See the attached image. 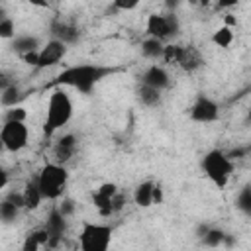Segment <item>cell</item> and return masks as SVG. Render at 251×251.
Returning a JSON list of instances; mask_svg holds the SVG:
<instances>
[{"label":"cell","instance_id":"obj_1","mask_svg":"<svg viewBox=\"0 0 251 251\" xmlns=\"http://www.w3.org/2000/svg\"><path fill=\"white\" fill-rule=\"evenodd\" d=\"M118 71H120L118 67L100 65V63H75L59 71V75L47 86H57V88L69 86L78 90L80 94H90L104 78H108Z\"/></svg>","mask_w":251,"mask_h":251},{"label":"cell","instance_id":"obj_2","mask_svg":"<svg viewBox=\"0 0 251 251\" xmlns=\"http://www.w3.org/2000/svg\"><path fill=\"white\" fill-rule=\"evenodd\" d=\"M73 114H75V104H73V98L69 96V92L63 88H55L47 98L43 133L47 137H51L55 131L63 129L73 120Z\"/></svg>","mask_w":251,"mask_h":251},{"label":"cell","instance_id":"obj_3","mask_svg":"<svg viewBox=\"0 0 251 251\" xmlns=\"http://www.w3.org/2000/svg\"><path fill=\"white\" fill-rule=\"evenodd\" d=\"M200 169H202L204 176L216 188L224 190L229 184V180H231V176L235 173V163H233V159H231V155L227 151L216 147V149H210V151H206L202 155Z\"/></svg>","mask_w":251,"mask_h":251},{"label":"cell","instance_id":"obj_4","mask_svg":"<svg viewBox=\"0 0 251 251\" xmlns=\"http://www.w3.org/2000/svg\"><path fill=\"white\" fill-rule=\"evenodd\" d=\"M35 178H37V184H39L43 198L55 202V200H61L65 194V188L69 184V171L65 165L51 161L39 169Z\"/></svg>","mask_w":251,"mask_h":251},{"label":"cell","instance_id":"obj_5","mask_svg":"<svg viewBox=\"0 0 251 251\" xmlns=\"http://www.w3.org/2000/svg\"><path fill=\"white\" fill-rule=\"evenodd\" d=\"M114 237V226L104 222H82L78 233L80 251H110Z\"/></svg>","mask_w":251,"mask_h":251},{"label":"cell","instance_id":"obj_6","mask_svg":"<svg viewBox=\"0 0 251 251\" xmlns=\"http://www.w3.org/2000/svg\"><path fill=\"white\" fill-rule=\"evenodd\" d=\"M145 33L147 37L167 43L180 33V20L175 12H153L145 20Z\"/></svg>","mask_w":251,"mask_h":251},{"label":"cell","instance_id":"obj_7","mask_svg":"<svg viewBox=\"0 0 251 251\" xmlns=\"http://www.w3.org/2000/svg\"><path fill=\"white\" fill-rule=\"evenodd\" d=\"M0 143L8 153H20L29 145V127L25 122H2Z\"/></svg>","mask_w":251,"mask_h":251},{"label":"cell","instance_id":"obj_8","mask_svg":"<svg viewBox=\"0 0 251 251\" xmlns=\"http://www.w3.org/2000/svg\"><path fill=\"white\" fill-rule=\"evenodd\" d=\"M188 118L194 124H214L220 120V104L208 94H198L188 108Z\"/></svg>","mask_w":251,"mask_h":251},{"label":"cell","instance_id":"obj_9","mask_svg":"<svg viewBox=\"0 0 251 251\" xmlns=\"http://www.w3.org/2000/svg\"><path fill=\"white\" fill-rule=\"evenodd\" d=\"M67 220H69V218H65V216L61 214V210H59L57 204L49 210V214H47V218H45V224H43V227H45L47 233H49V243H47V247H45L47 251H57L59 245L63 243V237H65V233H67Z\"/></svg>","mask_w":251,"mask_h":251},{"label":"cell","instance_id":"obj_10","mask_svg":"<svg viewBox=\"0 0 251 251\" xmlns=\"http://www.w3.org/2000/svg\"><path fill=\"white\" fill-rule=\"evenodd\" d=\"M49 33H51V39H57V41L65 43L67 47L76 45L82 37L80 27L67 18H53L49 22Z\"/></svg>","mask_w":251,"mask_h":251},{"label":"cell","instance_id":"obj_11","mask_svg":"<svg viewBox=\"0 0 251 251\" xmlns=\"http://www.w3.org/2000/svg\"><path fill=\"white\" fill-rule=\"evenodd\" d=\"M67 51L69 47L57 39H47L43 43V47L39 49V61H37V71H43V69H49V67H55L59 65L65 57H67Z\"/></svg>","mask_w":251,"mask_h":251},{"label":"cell","instance_id":"obj_12","mask_svg":"<svg viewBox=\"0 0 251 251\" xmlns=\"http://www.w3.org/2000/svg\"><path fill=\"white\" fill-rule=\"evenodd\" d=\"M139 84H145L159 92H165L171 86V75L163 65L153 63V65L145 67V71L139 75Z\"/></svg>","mask_w":251,"mask_h":251},{"label":"cell","instance_id":"obj_13","mask_svg":"<svg viewBox=\"0 0 251 251\" xmlns=\"http://www.w3.org/2000/svg\"><path fill=\"white\" fill-rule=\"evenodd\" d=\"M76 147H78V139L75 133L69 131V133L59 135L53 143V161L59 165H67L75 157Z\"/></svg>","mask_w":251,"mask_h":251},{"label":"cell","instance_id":"obj_14","mask_svg":"<svg viewBox=\"0 0 251 251\" xmlns=\"http://www.w3.org/2000/svg\"><path fill=\"white\" fill-rule=\"evenodd\" d=\"M176 67L182 69V71L188 73V75H190V73H196L198 69H202V67H204V57H202L200 49L194 47V45H182Z\"/></svg>","mask_w":251,"mask_h":251},{"label":"cell","instance_id":"obj_15","mask_svg":"<svg viewBox=\"0 0 251 251\" xmlns=\"http://www.w3.org/2000/svg\"><path fill=\"white\" fill-rule=\"evenodd\" d=\"M200 243L208 249H218L222 245H226V239H227V233L222 229V227H216V226H198V231H196Z\"/></svg>","mask_w":251,"mask_h":251},{"label":"cell","instance_id":"obj_16","mask_svg":"<svg viewBox=\"0 0 251 251\" xmlns=\"http://www.w3.org/2000/svg\"><path fill=\"white\" fill-rule=\"evenodd\" d=\"M10 47L14 53H18L20 57L24 55H29V53H35L43 47L41 39L37 35H31V33H18L12 41H10Z\"/></svg>","mask_w":251,"mask_h":251},{"label":"cell","instance_id":"obj_17","mask_svg":"<svg viewBox=\"0 0 251 251\" xmlns=\"http://www.w3.org/2000/svg\"><path fill=\"white\" fill-rule=\"evenodd\" d=\"M155 186H157V182L151 180V178L141 180V182L133 188V194H131L133 204H135L137 208H149V206H153V204H155V200H153Z\"/></svg>","mask_w":251,"mask_h":251},{"label":"cell","instance_id":"obj_18","mask_svg":"<svg viewBox=\"0 0 251 251\" xmlns=\"http://www.w3.org/2000/svg\"><path fill=\"white\" fill-rule=\"evenodd\" d=\"M47 243H49V233H47V229L41 226V227H37V229H31V231L24 237L20 251H39L41 247H47Z\"/></svg>","mask_w":251,"mask_h":251},{"label":"cell","instance_id":"obj_19","mask_svg":"<svg viewBox=\"0 0 251 251\" xmlns=\"http://www.w3.org/2000/svg\"><path fill=\"white\" fill-rule=\"evenodd\" d=\"M22 192H24L25 210H31V212H33V210H37V208L41 206V202L45 200L43 194H41V190H39V184H37V178H35V176L29 178V180L24 184Z\"/></svg>","mask_w":251,"mask_h":251},{"label":"cell","instance_id":"obj_20","mask_svg":"<svg viewBox=\"0 0 251 251\" xmlns=\"http://www.w3.org/2000/svg\"><path fill=\"white\" fill-rule=\"evenodd\" d=\"M135 98H137V102H139L141 106H145V108H157V106H161V102H163V92H159V90H155V88H151V86H145V84H139V82H137V86H135Z\"/></svg>","mask_w":251,"mask_h":251},{"label":"cell","instance_id":"obj_21","mask_svg":"<svg viewBox=\"0 0 251 251\" xmlns=\"http://www.w3.org/2000/svg\"><path fill=\"white\" fill-rule=\"evenodd\" d=\"M27 96L25 90H22V86L18 82H14L12 86H8L6 90H2L0 94V102H2V108L8 110V108H14V106H20V102Z\"/></svg>","mask_w":251,"mask_h":251},{"label":"cell","instance_id":"obj_22","mask_svg":"<svg viewBox=\"0 0 251 251\" xmlns=\"http://www.w3.org/2000/svg\"><path fill=\"white\" fill-rule=\"evenodd\" d=\"M165 45L167 43H163V41H159V39H153V37H145L143 41H141V55L145 57V59H151V61H159V59H163V53H165Z\"/></svg>","mask_w":251,"mask_h":251},{"label":"cell","instance_id":"obj_23","mask_svg":"<svg viewBox=\"0 0 251 251\" xmlns=\"http://www.w3.org/2000/svg\"><path fill=\"white\" fill-rule=\"evenodd\" d=\"M210 41H212V45H216V47H220V49H229L231 43L235 41V33H233L231 27L220 25V27H216V29L212 31Z\"/></svg>","mask_w":251,"mask_h":251},{"label":"cell","instance_id":"obj_24","mask_svg":"<svg viewBox=\"0 0 251 251\" xmlns=\"http://www.w3.org/2000/svg\"><path fill=\"white\" fill-rule=\"evenodd\" d=\"M233 204H235V208H237L245 218H251V180L245 182V184L237 190Z\"/></svg>","mask_w":251,"mask_h":251},{"label":"cell","instance_id":"obj_25","mask_svg":"<svg viewBox=\"0 0 251 251\" xmlns=\"http://www.w3.org/2000/svg\"><path fill=\"white\" fill-rule=\"evenodd\" d=\"M16 35H18L16 33V22L6 14L4 6H0V37L12 41Z\"/></svg>","mask_w":251,"mask_h":251},{"label":"cell","instance_id":"obj_26","mask_svg":"<svg viewBox=\"0 0 251 251\" xmlns=\"http://www.w3.org/2000/svg\"><path fill=\"white\" fill-rule=\"evenodd\" d=\"M20 212H22V208H18L16 204H12V202H8V200H2L0 202V220L8 226V224H14L18 218H20Z\"/></svg>","mask_w":251,"mask_h":251},{"label":"cell","instance_id":"obj_27","mask_svg":"<svg viewBox=\"0 0 251 251\" xmlns=\"http://www.w3.org/2000/svg\"><path fill=\"white\" fill-rule=\"evenodd\" d=\"M27 120V112L24 106H14L4 110L2 114V122H25Z\"/></svg>","mask_w":251,"mask_h":251},{"label":"cell","instance_id":"obj_28","mask_svg":"<svg viewBox=\"0 0 251 251\" xmlns=\"http://www.w3.org/2000/svg\"><path fill=\"white\" fill-rule=\"evenodd\" d=\"M137 6H139V2H135V0H131V2L114 0V2L110 4V8H108V10H112V12H131V10H135Z\"/></svg>","mask_w":251,"mask_h":251},{"label":"cell","instance_id":"obj_29","mask_svg":"<svg viewBox=\"0 0 251 251\" xmlns=\"http://www.w3.org/2000/svg\"><path fill=\"white\" fill-rule=\"evenodd\" d=\"M57 206H59V210H61V214H63L65 218H73V216H75L76 202H75L73 198H61V202H59Z\"/></svg>","mask_w":251,"mask_h":251},{"label":"cell","instance_id":"obj_30","mask_svg":"<svg viewBox=\"0 0 251 251\" xmlns=\"http://www.w3.org/2000/svg\"><path fill=\"white\" fill-rule=\"evenodd\" d=\"M4 200H8V202L16 204L18 208L25 210V202H24V192H22V190H10V192L4 196Z\"/></svg>","mask_w":251,"mask_h":251},{"label":"cell","instance_id":"obj_31","mask_svg":"<svg viewBox=\"0 0 251 251\" xmlns=\"http://www.w3.org/2000/svg\"><path fill=\"white\" fill-rule=\"evenodd\" d=\"M222 20H224V24L222 25H226V27H231V29H235L237 27V18H235V14H231V12H226L224 16H222Z\"/></svg>","mask_w":251,"mask_h":251},{"label":"cell","instance_id":"obj_32","mask_svg":"<svg viewBox=\"0 0 251 251\" xmlns=\"http://www.w3.org/2000/svg\"><path fill=\"white\" fill-rule=\"evenodd\" d=\"M153 200H155V204H163V200H165V192H163L161 184H157V186H155V194H153Z\"/></svg>","mask_w":251,"mask_h":251},{"label":"cell","instance_id":"obj_33","mask_svg":"<svg viewBox=\"0 0 251 251\" xmlns=\"http://www.w3.org/2000/svg\"><path fill=\"white\" fill-rule=\"evenodd\" d=\"M245 153H251V143H249V145H245L243 149H235V151H229V155H231V159H233L235 155L239 157V155H245Z\"/></svg>","mask_w":251,"mask_h":251},{"label":"cell","instance_id":"obj_34","mask_svg":"<svg viewBox=\"0 0 251 251\" xmlns=\"http://www.w3.org/2000/svg\"><path fill=\"white\" fill-rule=\"evenodd\" d=\"M8 182H10V178H8V171H0V188H6L8 186Z\"/></svg>","mask_w":251,"mask_h":251},{"label":"cell","instance_id":"obj_35","mask_svg":"<svg viewBox=\"0 0 251 251\" xmlns=\"http://www.w3.org/2000/svg\"><path fill=\"white\" fill-rule=\"evenodd\" d=\"M245 122H247V124H249V122H251V108H249V110H247V116H245Z\"/></svg>","mask_w":251,"mask_h":251}]
</instances>
